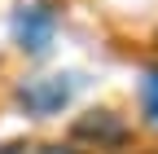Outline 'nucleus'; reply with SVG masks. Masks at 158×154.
I'll return each instance as SVG.
<instances>
[{
    "label": "nucleus",
    "mask_w": 158,
    "mask_h": 154,
    "mask_svg": "<svg viewBox=\"0 0 158 154\" xmlns=\"http://www.w3.org/2000/svg\"><path fill=\"white\" fill-rule=\"evenodd\" d=\"M66 141L75 150H88V154H132L136 150V123L127 114H118L114 106H92L79 119H70Z\"/></svg>",
    "instance_id": "f257e3e1"
},
{
    "label": "nucleus",
    "mask_w": 158,
    "mask_h": 154,
    "mask_svg": "<svg viewBox=\"0 0 158 154\" xmlns=\"http://www.w3.org/2000/svg\"><path fill=\"white\" fill-rule=\"evenodd\" d=\"M79 92V75H27L13 84V110L27 119H57Z\"/></svg>",
    "instance_id": "f03ea898"
},
{
    "label": "nucleus",
    "mask_w": 158,
    "mask_h": 154,
    "mask_svg": "<svg viewBox=\"0 0 158 154\" xmlns=\"http://www.w3.org/2000/svg\"><path fill=\"white\" fill-rule=\"evenodd\" d=\"M62 13H66V0H31V5H22V13L13 18V49L22 57H44L57 27H62Z\"/></svg>",
    "instance_id": "7ed1b4c3"
},
{
    "label": "nucleus",
    "mask_w": 158,
    "mask_h": 154,
    "mask_svg": "<svg viewBox=\"0 0 158 154\" xmlns=\"http://www.w3.org/2000/svg\"><path fill=\"white\" fill-rule=\"evenodd\" d=\"M136 110H141V123H145V128H158V62H149V66L141 71Z\"/></svg>",
    "instance_id": "20e7f679"
}]
</instances>
